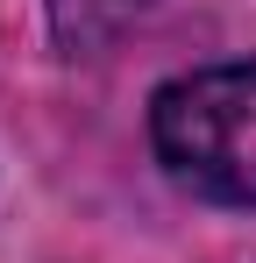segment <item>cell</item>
Here are the masks:
<instances>
[{
	"label": "cell",
	"instance_id": "obj_1",
	"mask_svg": "<svg viewBox=\"0 0 256 263\" xmlns=\"http://www.w3.org/2000/svg\"><path fill=\"white\" fill-rule=\"evenodd\" d=\"M150 135L178 185L221 206H256V64H213L150 100Z\"/></svg>",
	"mask_w": 256,
	"mask_h": 263
},
{
	"label": "cell",
	"instance_id": "obj_2",
	"mask_svg": "<svg viewBox=\"0 0 256 263\" xmlns=\"http://www.w3.org/2000/svg\"><path fill=\"white\" fill-rule=\"evenodd\" d=\"M142 7L150 0H50V29H57L64 50H100V43H114Z\"/></svg>",
	"mask_w": 256,
	"mask_h": 263
}]
</instances>
